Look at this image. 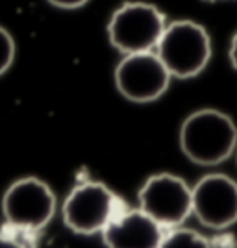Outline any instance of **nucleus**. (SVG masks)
<instances>
[{
  "mask_svg": "<svg viewBox=\"0 0 237 248\" xmlns=\"http://www.w3.org/2000/svg\"><path fill=\"white\" fill-rule=\"evenodd\" d=\"M180 148L195 165L213 167L224 163L237 150L234 119L215 108L193 111L180 128Z\"/></svg>",
  "mask_w": 237,
  "mask_h": 248,
  "instance_id": "nucleus-1",
  "label": "nucleus"
},
{
  "mask_svg": "<svg viewBox=\"0 0 237 248\" xmlns=\"http://www.w3.org/2000/svg\"><path fill=\"white\" fill-rule=\"evenodd\" d=\"M156 54L165 63L173 78H195L211 60V37L207 30L195 21H174L167 24Z\"/></svg>",
  "mask_w": 237,
  "mask_h": 248,
  "instance_id": "nucleus-2",
  "label": "nucleus"
},
{
  "mask_svg": "<svg viewBox=\"0 0 237 248\" xmlns=\"http://www.w3.org/2000/svg\"><path fill=\"white\" fill-rule=\"evenodd\" d=\"M167 24L163 11L154 4L124 2L113 11L108 22V37L124 56L150 52L156 50Z\"/></svg>",
  "mask_w": 237,
  "mask_h": 248,
  "instance_id": "nucleus-3",
  "label": "nucleus"
},
{
  "mask_svg": "<svg viewBox=\"0 0 237 248\" xmlns=\"http://www.w3.org/2000/svg\"><path fill=\"white\" fill-rule=\"evenodd\" d=\"M65 226L78 235L102 233L113 220L117 211V197L102 182H83L72 189L62 207Z\"/></svg>",
  "mask_w": 237,
  "mask_h": 248,
  "instance_id": "nucleus-4",
  "label": "nucleus"
},
{
  "mask_svg": "<svg viewBox=\"0 0 237 248\" xmlns=\"http://www.w3.org/2000/svg\"><path fill=\"white\" fill-rule=\"evenodd\" d=\"M4 220L19 230H41L56 213V195L35 176L15 180L2 197Z\"/></svg>",
  "mask_w": 237,
  "mask_h": 248,
  "instance_id": "nucleus-5",
  "label": "nucleus"
},
{
  "mask_svg": "<svg viewBox=\"0 0 237 248\" xmlns=\"http://www.w3.org/2000/svg\"><path fill=\"white\" fill-rule=\"evenodd\" d=\"M137 198L139 209L159 226H180L193 213V187L187 186L180 176L169 172L146 178Z\"/></svg>",
  "mask_w": 237,
  "mask_h": 248,
  "instance_id": "nucleus-6",
  "label": "nucleus"
},
{
  "mask_svg": "<svg viewBox=\"0 0 237 248\" xmlns=\"http://www.w3.org/2000/svg\"><path fill=\"white\" fill-rule=\"evenodd\" d=\"M171 73L156 50L126 54L115 69L117 91L126 100L148 104L163 96L171 85Z\"/></svg>",
  "mask_w": 237,
  "mask_h": 248,
  "instance_id": "nucleus-7",
  "label": "nucleus"
},
{
  "mask_svg": "<svg viewBox=\"0 0 237 248\" xmlns=\"http://www.w3.org/2000/svg\"><path fill=\"white\" fill-rule=\"evenodd\" d=\"M193 213L202 226L226 230L237 222V182L226 174H207L193 187Z\"/></svg>",
  "mask_w": 237,
  "mask_h": 248,
  "instance_id": "nucleus-8",
  "label": "nucleus"
},
{
  "mask_svg": "<svg viewBox=\"0 0 237 248\" xmlns=\"http://www.w3.org/2000/svg\"><path fill=\"white\" fill-rule=\"evenodd\" d=\"M106 248H159L163 241L161 226L144 211H124L104 228Z\"/></svg>",
  "mask_w": 237,
  "mask_h": 248,
  "instance_id": "nucleus-9",
  "label": "nucleus"
},
{
  "mask_svg": "<svg viewBox=\"0 0 237 248\" xmlns=\"http://www.w3.org/2000/svg\"><path fill=\"white\" fill-rule=\"evenodd\" d=\"M159 248H211L207 239L200 235L195 230L189 228H178L169 235H163Z\"/></svg>",
  "mask_w": 237,
  "mask_h": 248,
  "instance_id": "nucleus-10",
  "label": "nucleus"
},
{
  "mask_svg": "<svg viewBox=\"0 0 237 248\" xmlns=\"http://www.w3.org/2000/svg\"><path fill=\"white\" fill-rule=\"evenodd\" d=\"M15 60V41L6 28L0 26V76L13 65Z\"/></svg>",
  "mask_w": 237,
  "mask_h": 248,
  "instance_id": "nucleus-11",
  "label": "nucleus"
},
{
  "mask_svg": "<svg viewBox=\"0 0 237 248\" xmlns=\"http://www.w3.org/2000/svg\"><path fill=\"white\" fill-rule=\"evenodd\" d=\"M47 2L56 8H62V10H76V8L85 6L89 0H47Z\"/></svg>",
  "mask_w": 237,
  "mask_h": 248,
  "instance_id": "nucleus-12",
  "label": "nucleus"
},
{
  "mask_svg": "<svg viewBox=\"0 0 237 248\" xmlns=\"http://www.w3.org/2000/svg\"><path fill=\"white\" fill-rule=\"evenodd\" d=\"M228 56H230V63L232 67L237 71V31L234 33L232 41H230V50H228Z\"/></svg>",
  "mask_w": 237,
  "mask_h": 248,
  "instance_id": "nucleus-13",
  "label": "nucleus"
},
{
  "mask_svg": "<svg viewBox=\"0 0 237 248\" xmlns=\"http://www.w3.org/2000/svg\"><path fill=\"white\" fill-rule=\"evenodd\" d=\"M0 248H24V247H22L19 241L8 237V235H0Z\"/></svg>",
  "mask_w": 237,
  "mask_h": 248,
  "instance_id": "nucleus-14",
  "label": "nucleus"
}]
</instances>
